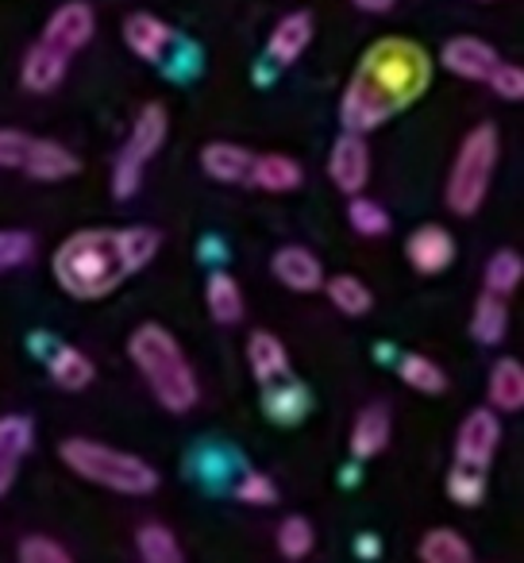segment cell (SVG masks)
<instances>
[{"label": "cell", "mask_w": 524, "mask_h": 563, "mask_svg": "<svg viewBox=\"0 0 524 563\" xmlns=\"http://www.w3.org/2000/svg\"><path fill=\"white\" fill-rule=\"evenodd\" d=\"M432 86V58L413 40H378L359 58L339 101V120L347 132H375L390 117L405 112Z\"/></svg>", "instance_id": "6da1fadb"}, {"label": "cell", "mask_w": 524, "mask_h": 563, "mask_svg": "<svg viewBox=\"0 0 524 563\" xmlns=\"http://www.w3.org/2000/svg\"><path fill=\"white\" fill-rule=\"evenodd\" d=\"M51 266H55L58 286L78 301L109 298L120 282L135 274L132 263H127L120 228H86V232H74L70 240L58 243Z\"/></svg>", "instance_id": "7a4b0ae2"}, {"label": "cell", "mask_w": 524, "mask_h": 563, "mask_svg": "<svg viewBox=\"0 0 524 563\" xmlns=\"http://www.w3.org/2000/svg\"><path fill=\"white\" fill-rule=\"evenodd\" d=\"M127 355H132L135 371L143 375L147 390L155 394V401L166 413H189L201 398V386L189 367L186 352L174 340L170 329L163 324H140L127 340Z\"/></svg>", "instance_id": "3957f363"}, {"label": "cell", "mask_w": 524, "mask_h": 563, "mask_svg": "<svg viewBox=\"0 0 524 563\" xmlns=\"http://www.w3.org/2000/svg\"><path fill=\"white\" fill-rule=\"evenodd\" d=\"M63 463L74 471L78 478L93 486H104L112 494H127V498H143L158 486V471L150 467L147 460L132 452H120V448H109L101 440L89 437H70L63 448H58Z\"/></svg>", "instance_id": "277c9868"}, {"label": "cell", "mask_w": 524, "mask_h": 563, "mask_svg": "<svg viewBox=\"0 0 524 563\" xmlns=\"http://www.w3.org/2000/svg\"><path fill=\"white\" fill-rule=\"evenodd\" d=\"M493 170H498V128L478 124L462 135L459 151H455L451 174H447L444 201L455 217H475L482 209L486 194H490Z\"/></svg>", "instance_id": "5b68a950"}, {"label": "cell", "mask_w": 524, "mask_h": 563, "mask_svg": "<svg viewBox=\"0 0 524 563\" xmlns=\"http://www.w3.org/2000/svg\"><path fill=\"white\" fill-rule=\"evenodd\" d=\"M166 128H170V117H166L163 104L158 101L143 104L132 132H127V143L120 147L116 166H112V194H116L120 201H132V197L140 194L143 170H147V163L166 143Z\"/></svg>", "instance_id": "8992f818"}, {"label": "cell", "mask_w": 524, "mask_h": 563, "mask_svg": "<svg viewBox=\"0 0 524 563\" xmlns=\"http://www.w3.org/2000/svg\"><path fill=\"white\" fill-rule=\"evenodd\" d=\"M97 32V16L93 9H89L86 0H66V4H58L55 12H51V20L43 24V35L40 43H47V47H55L58 55L74 58L78 51L89 47V40H93Z\"/></svg>", "instance_id": "52a82bcc"}, {"label": "cell", "mask_w": 524, "mask_h": 563, "mask_svg": "<svg viewBox=\"0 0 524 563\" xmlns=\"http://www.w3.org/2000/svg\"><path fill=\"white\" fill-rule=\"evenodd\" d=\"M501 444V421H498V409H470L462 417L459 432H455V463H470V467H490L493 455H498Z\"/></svg>", "instance_id": "ba28073f"}, {"label": "cell", "mask_w": 524, "mask_h": 563, "mask_svg": "<svg viewBox=\"0 0 524 563\" xmlns=\"http://www.w3.org/2000/svg\"><path fill=\"white\" fill-rule=\"evenodd\" d=\"M328 178L336 181L339 194L355 197L367 189L370 181V147H367V135L359 132H344L336 143H332V155H328Z\"/></svg>", "instance_id": "9c48e42d"}, {"label": "cell", "mask_w": 524, "mask_h": 563, "mask_svg": "<svg viewBox=\"0 0 524 563\" xmlns=\"http://www.w3.org/2000/svg\"><path fill=\"white\" fill-rule=\"evenodd\" d=\"M439 63H444L447 74H455V78L462 81H490V74L498 70V51L490 47L486 40H478V35H455V40L444 43V51H439Z\"/></svg>", "instance_id": "30bf717a"}, {"label": "cell", "mask_w": 524, "mask_h": 563, "mask_svg": "<svg viewBox=\"0 0 524 563\" xmlns=\"http://www.w3.org/2000/svg\"><path fill=\"white\" fill-rule=\"evenodd\" d=\"M124 43L143 63H166V55L178 47V35L166 20L150 16V12H135L124 20Z\"/></svg>", "instance_id": "8fae6325"}, {"label": "cell", "mask_w": 524, "mask_h": 563, "mask_svg": "<svg viewBox=\"0 0 524 563\" xmlns=\"http://www.w3.org/2000/svg\"><path fill=\"white\" fill-rule=\"evenodd\" d=\"M270 271H275V278L282 282L286 290H293V294L324 290V266H321V258H316L309 247H298V243H290V247H278L275 258H270Z\"/></svg>", "instance_id": "7c38bea8"}, {"label": "cell", "mask_w": 524, "mask_h": 563, "mask_svg": "<svg viewBox=\"0 0 524 563\" xmlns=\"http://www.w3.org/2000/svg\"><path fill=\"white\" fill-rule=\"evenodd\" d=\"M32 444H35L32 417L24 413L0 417V501H4V494L16 483V471L24 463V455L32 452Z\"/></svg>", "instance_id": "4fadbf2b"}, {"label": "cell", "mask_w": 524, "mask_h": 563, "mask_svg": "<svg viewBox=\"0 0 524 563\" xmlns=\"http://www.w3.org/2000/svg\"><path fill=\"white\" fill-rule=\"evenodd\" d=\"M405 255H409V263H413V271H421V274H439V271H447V266H451V258H455V240H451V232H447V228H439V224H421L413 235H409Z\"/></svg>", "instance_id": "5bb4252c"}, {"label": "cell", "mask_w": 524, "mask_h": 563, "mask_svg": "<svg viewBox=\"0 0 524 563\" xmlns=\"http://www.w3.org/2000/svg\"><path fill=\"white\" fill-rule=\"evenodd\" d=\"M309 43H313V16H309V12H290V16L278 20L275 32H270L267 55L275 58L278 66H293L309 51Z\"/></svg>", "instance_id": "9a60e30c"}, {"label": "cell", "mask_w": 524, "mask_h": 563, "mask_svg": "<svg viewBox=\"0 0 524 563\" xmlns=\"http://www.w3.org/2000/svg\"><path fill=\"white\" fill-rule=\"evenodd\" d=\"M247 181H250V186L263 189V194H293V189H298L301 181H305V170H301L298 158L270 151V155H255Z\"/></svg>", "instance_id": "2e32d148"}, {"label": "cell", "mask_w": 524, "mask_h": 563, "mask_svg": "<svg viewBox=\"0 0 524 563\" xmlns=\"http://www.w3.org/2000/svg\"><path fill=\"white\" fill-rule=\"evenodd\" d=\"M247 363H250L255 383H263V386H270V383H278V378L290 375V352H286V344L275 336V332H250Z\"/></svg>", "instance_id": "e0dca14e"}, {"label": "cell", "mask_w": 524, "mask_h": 563, "mask_svg": "<svg viewBox=\"0 0 524 563\" xmlns=\"http://www.w3.org/2000/svg\"><path fill=\"white\" fill-rule=\"evenodd\" d=\"M66 70H70V58L58 55V51L47 47V43H35V47L24 55L20 78H24V86L32 89V93H55V89L63 86Z\"/></svg>", "instance_id": "ac0fdd59"}, {"label": "cell", "mask_w": 524, "mask_h": 563, "mask_svg": "<svg viewBox=\"0 0 524 563\" xmlns=\"http://www.w3.org/2000/svg\"><path fill=\"white\" fill-rule=\"evenodd\" d=\"M78 170H81L78 155H74V151H66L63 143L32 140L24 174H32V178H40V181H63V178H74Z\"/></svg>", "instance_id": "d6986e66"}, {"label": "cell", "mask_w": 524, "mask_h": 563, "mask_svg": "<svg viewBox=\"0 0 524 563\" xmlns=\"http://www.w3.org/2000/svg\"><path fill=\"white\" fill-rule=\"evenodd\" d=\"M486 394H490V406L498 409V413H521L524 409V363L509 360V355L493 363Z\"/></svg>", "instance_id": "ffe728a7"}, {"label": "cell", "mask_w": 524, "mask_h": 563, "mask_svg": "<svg viewBox=\"0 0 524 563\" xmlns=\"http://www.w3.org/2000/svg\"><path fill=\"white\" fill-rule=\"evenodd\" d=\"M390 413L386 406H367L352 424V455L355 460H375L378 452H386L390 444Z\"/></svg>", "instance_id": "44dd1931"}, {"label": "cell", "mask_w": 524, "mask_h": 563, "mask_svg": "<svg viewBox=\"0 0 524 563\" xmlns=\"http://www.w3.org/2000/svg\"><path fill=\"white\" fill-rule=\"evenodd\" d=\"M250 163H255V155L247 147H239V143H209L201 151V170L216 181H227V186L232 181H247Z\"/></svg>", "instance_id": "7402d4cb"}, {"label": "cell", "mask_w": 524, "mask_h": 563, "mask_svg": "<svg viewBox=\"0 0 524 563\" xmlns=\"http://www.w3.org/2000/svg\"><path fill=\"white\" fill-rule=\"evenodd\" d=\"M509 298H501V294L493 290H482L475 301V313H470V336L478 340V344L493 347L505 340L509 332Z\"/></svg>", "instance_id": "603a6c76"}, {"label": "cell", "mask_w": 524, "mask_h": 563, "mask_svg": "<svg viewBox=\"0 0 524 563\" xmlns=\"http://www.w3.org/2000/svg\"><path fill=\"white\" fill-rule=\"evenodd\" d=\"M204 306H209L216 324H239L243 321V290L232 274L216 271L204 282Z\"/></svg>", "instance_id": "cb8c5ba5"}, {"label": "cell", "mask_w": 524, "mask_h": 563, "mask_svg": "<svg viewBox=\"0 0 524 563\" xmlns=\"http://www.w3.org/2000/svg\"><path fill=\"white\" fill-rule=\"evenodd\" d=\"M416 555H421L424 563H470L475 560V548L467 544V537H462L459 529L436 525V529H428L421 537Z\"/></svg>", "instance_id": "d4e9b609"}, {"label": "cell", "mask_w": 524, "mask_h": 563, "mask_svg": "<svg viewBox=\"0 0 524 563\" xmlns=\"http://www.w3.org/2000/svg\"><path fill=\"white\" fill-rule=\"evenodd\" d=\"M47 371H51V378H55V386H63V390H86V386L97 378L93 360H89L81 347H70V344L51 352Z\"/></svg>", "instance_id": "484cf974"}, {"label": "cell", "mask_w": 524, "mask_h": 563, "mask_svg": "<svg viewBox=\"0 0 524 563\" xmlns=\"http://www.w3.org/2000/svg\"><path fill=\"white\" fill-rule=\"evenodd\" d=\"M324 294H328V301L344 317H367L370 306H375L370 286L363 278H355V274H332V278H324Z\"/></svg>", "instance_id": "4316f807"}, {"label": "cell", "mask_w": 524, "mask_h": 563, "mask_svg": "<svg viewBox=\"0 0 524 563\" xmlns=\"http://www.w3.org/2000/svg\"><path fill=\"white\" fill-rule=\"evenodd\" d=\"M135 552H140L143 563H181V544L166 525L147 521L135 529Z\"/></svg>", "instance_id": "83f0119b"}, {"label": "cell", "mask_w": 524, "mask_h": 563, "mask_svg": "<svg viewBox=\"0 0 524 563\" xmlns=\"http://www.w3.org/2000/svg\"><path fill=\"white\" fill-rule=\"evenodd\" d=\"M398 375H401V383H405L409 390H416V394H444L447 390L444 367H439V363H432L428 355H421V352L401 355Z\"/></svg>", "instance_id": "f1b7e54d"}, {"label": "cell", "mask_w": 524, "mask_h": 563, "mask_svg": "<svg viewBox=\"0 0 524 563\" xmlns=\"http://www.w3.org/2000/svg\"><path fill=\"white\" fill-rule=\"evenodd\" d=\"M521 282H524V258L509 247L493 251V258L486 263V274H482V290H493V294H501V298H509V294H516Z\"/></svg>", "instance_id": "f546056e"}, {"label": "cell", "mask_w": 524, "mask_h": 563, "mask_svg": "<svg viewBox=\"0 0 524 563\" xmlns=\"http://www.w3.org/2000/svg\"><path fill=\"white\" fill-rule=\"evenodd\" d=\"M309 409V390L301 383H286V378H278V383L267 386V413L275 417V421L282 424H293L301 421Z\"/></svg>", "instance_id": "4dcf8cb0"}, {"label": "cell", "mask_w": 524, "mask_h": 563, "mask_svg": "<svg viewBox=\"0 0 524 563\" xmlns=\"http://www.w3.org/2000/svg\"><path fill=\"white\" fill-rule=\"evenodd\" d=\"M447 494H451V501H459V506L475 509L478 501L486 498V471L470 467V463H455V471L447 475Z\"/></svg>", "instance_id": "1f68e13d"}, {"label": "cell", "mask_w": 524, "mask_h": 563, "mask_svg": "<svg viewBox=\"0 0 524 563\" xmlns=\"http://www.w3.org/2000/svg\"><path fill=\"white\" fill-rule=\"evenodd\" d=\"M347 220H352V228L359 235H386L390 232V212L382 209V205L375 201V197H363V194H355L352 197V205H347Z\"/></svg>", "instance_id": "d6a6232c"}, {"label": "cell", "mask_w": 524, "mask_h": 563, "mask_svg": "<svg viewBox=\"0 0 524 563\" xmlns=\"http://www.w3.org/2000/svg\"><path fill=\"white\" fill-rule=\"evenodd\" d=\"M313 544H316V532L305 517L293 514L278 525V552H282L286 560H305V555L313 552Z\"/></svg>", "instance_id": "836d02e7"}, {"label": "cell", "mask_w": 524, "mask_h": 563, "mask_svg": "<svg viewBox=\"0 0 524 563\" xmlns=\"http://www.w3.org/2000/svg\"><path fill=\"white\" fill-rule=\"evenodd\" d=\"M20 563H70V548L58 544L55 537L32 532L20 540Z\"/></svg>", "instance_id": "e575fe53"}, {"label": "cell", "mask_w": 524, "mask_h": 563, "mask_svg": "<svg viewBox=\"0 0 524 563\" xmlns=\"http://www.w3.org/2000/svg\"><path fill=\"white\" fill-rule=\"evenodd\" d=\"M235 498H239L243 506H275L278 486H275V478L263 475V471H247V475L235 483Z\"/></svg>", "instance_id": "d590c367"}, {"label": "cell", "mask_w": 524, "mask_h": 563, "mask_svg": "<svg viewBox=\"0 0 524 563\" xmlns=\"http://www.w3.org/2000/svg\"><path fill=\"white\" fill-rule=\"evenodd\" d=\"M32 255H35V240L27 232H16V228L0 232V274L24 266Z\"/></svg>", "instance_id": "8d00e7d4"}, {"label": "cell", "mask_w": 524, "mask_h": 563, "mask_svg": "<svg viewBox=\"0 0 524 563\" xmlns=\"http://www.w3.org/2000/svg\"><path fill=\"white\" fill-rule=\"evenodd\" d=\"M27 151H32V135L16 132V128H0V170H24Z\"/></svg>", "instance_id": "74e56055"}, {"label": "cell", "mask_w": 524, "mask_h": 563, "mask_svg": "<svg viewBox=\"0 0 524 563\" xmlns=\"http://www.w3.org/2000/svg\"><path fill=\"white\" fill-rule=\"evenodd\" d=\"M486 86L501 97V101H524V66L516 63H498V70L490 74Z\"/></svg>", "instance_id": "f35d334b"}, {"label": "cell", "mask_w": 524, "mask_h": 563, "mask_svg": "<svg viewBox=\"0 0 524 563\" xmlns=\"http://www.w3.org/2000/svg\"><path fill=\"white\" fill-rule=\"evenodd\" d=\"M355 9H363V12H375V16H382V12H390L398 0H352Z\"/></svg>", "instance_id": "ab89813d"}, {"label": "cell", "mask_w": 524, "mask_h": 563, "mask_svg": "<svg viewBox=\"0 0 524 563\" xmlns=\"http://www.w3.org/2000/svg\"><path fill=\"white\" fill-rule=\"evenodd\" d=\"M355 552L367 555V560H375V555L382 552V544H378V537H359L355 540Z\"/></svg>", "instance_id": "60d3db41"}]
</instances>
